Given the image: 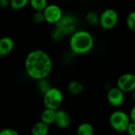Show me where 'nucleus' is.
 <instances>
[{
	"mask_svg": "<svg viewBox=\"0 0 135 135\" xmlns=\"http://www.w3.org/2000/svg\"><path fill=\"white\" fill-rule=\"evenodd\" d=\"M19 133L12 128H5L0 131V135H18Z\"/></svg>",
	"mask_w": 135,
	"mask_h": 135,
	"instance_id": "nucleus-23",
	"label": "nucleus"
},
{
	"mask_svg": "<svg viewBox=\"0 0 135 135\" xmlns=\"http://www.w3.org/2000/svg\"><path fill=\"white\" fill-rule=\"evenodd\" d=\"M25 69L31 78L37 81L46 78L52 70L51 58L43 50H33L26 56Z\"/></svg>",
	"mask_w": 135,
	"mask_h": 135,
	"instance_id": "nucleus-1",
	"label": "nucleus"
},
{
	"mask_svg": "<svg viewBox=\"0 0 135 135\" xmlns=\"http://www.w3.org/2000/svg\"><path fill=\"white\" fill-rule=\"evenodd\" d=\"M94 46L93 35L85 30L75 31L70 35V47L74 55H85L89 53Z\"/></svg>",
	"mask_w": 135,
	"mask_h": 135,
	"instance_id": "nucleus-2",
	"label": "nucleus"
},
{
	"mask_svg": "<svg viewBox=\"0 0 135 135\" xmlns=\"http://www.w3.org/2000/svg\"><path fill=\"white\" fill-rule=\"evenodd\" d=\"M129 115L123 111H115L109 117V123L112 128L119 133L127 132V127L131 123Z\"/></svg>",
	"mask_w": 135,
	"mask_h": 135,
	"instance_id": "nucleus-3",
	"label": "nucleus"
},
{
	"mask_svg": "<svg viewBox=\"0 0 135 135\" xmlns=\"http://www.w3.org/2000/svg\"><path fill=\"white\" fill-rule=\"evenodd\" d=\"M67 89L68 91L73 94V95H78L83 93L84 91V86L81 82L79 81L73 80L70 81L67 85Z\"/></svg>",
	"mask_w": 135,
	"mask_h": 135,
	"instance_id": "nucleus-13",
	"label": "nucleus"
},
{
	"mask_svg": "<svg viewBox=\"0 0 135 135\" xmlns=\"http://www.w3.org/2000/svg\"><path fill=\"white\" fill-rule=\"evenodd\" d=\"M131 98H132V100L133 102L135 104V89L134 91L131 92Z\"/></svg>",
	"mask_w": 135,
	"mask_h": 135,
	"instance_id": "nucleus-27",
	"label": "nucleus"
},
{
	"mask_svg": "<svg viewBox=\"0 0 135 135\" xmlns=\"http://www.w3.org/2000/svg\"><path fill=\"white\" fill-rule=\"evenodd\" d=\"M116 85L123 93H131L135 89V74L131 73L122 74L118 78Z\"/></svg>",
	"mask_w": 135,
	"mask_h": 135,
	"instance_id": "nucleus-9",
	"label": "nucleus"
},
{
	"mask_svg": "<svg viewBox=\"0 0 135 135\" xmlns=\"http://www.w3.org/2000/svg\"><path fill=\"white\" fill-rule=\"evenodd\" d=\"M55 27L61 29L66 36L71 35L76 31V18L70 14L62 15L59 22L55 24Z\"/></svg>",
	"mask_w": 135,
	"mask_h": 135,
	"instance_id": "nucleus-7",
	"label": "nucleus"
},
{
	"mask_svg": "<svg viewBox=\"0 0 135 135\" xmlns=\"http://www.w3.org/2000/svg\"><path fill=\"white\" fill-rule=\"evenodd\" d=\"M43 96L45 108L55 111L59 109L63 101V94L59 89L51 87Z\"/></svg>",
	"mask_w": 135,
	"mask_h": 135,
	"instance_id": "nucleus-4",
	"label": "nucleus"
},
{
	"mask_svg": "<svg viewBox=\"0 0 135 135\" xmlns=\"http://www.w3.org/2000/svg\"><path fill=\"white\" fill-rule=\"evenodd\" d=\"M94 133V128L92 124L89 123H81L77 128V134L78 135H92Z\"/></svg>",
	"mask_w": 135,
	"mask_h": 135,
	"instance_id": "nucleus-15",
	"label": "nucleus"
},
{
	"mask_svg": "<svg viewBox=\"0 0 135 135\" xmlns=\"http://www.w3.org/2000/svg\"><path fill=\"white\" fill-rule=\"evenodd\" d=\"M37 85H38L37 87H38L39 92L41 94H43V95L51 88L50 83H49L48 80L47 79V78L40 79V80H38V84Z\"/></svg>",
	"mask_w": 135,
	"mask_h": 135,
	"instance_id": "nucleus-19",
	"label": "nucleus"
},
{
	"mask_svg": "<svg viewBox=\"0 0 135 135\" xmlns=\"http://www.w3.org/2000/svg\"><path fill=\"white\" fill-rule=\"evenodd\" d=\"M31 7L35 11H43L47 6V0H29Z\"/></svg>",
	"mask_w": 135,
	"mask_h": 135,
	"instance_id": "nucleus-17",
	"label": "nucleus"
},
{
	"mask_svg": "<svg viewBox=\"0 0 135 135\" xmlns=\"http://www.w3.org/2000/svg\"><path fill=\"white\" fill-rule=\"evenodd\" d=\"M31 132L33 135H47L49 132V125L40 120L33 125Z\"/></svg>",
	"mask_w": 135,
	"mask_h": 135,
	"instance_id": "nucleus-12",
	"label": "nucleus"
},
{
	"mask_svg": "<svg viewBox=\"0 0 135 135\" xmlns=\"http://www.w3.org/2000/svg\"><path fill=\"white\" fill-rule=\"evenodd\" d=\"M129 116H130L131 121L135 123V104L133 106V108H131V112H130Z\"/></svg>",
	"mask_w": 135,
	"mask_h": 135,
	"instance_id": "nucleus-26",
	"label": "nucleus"
},
{
	"mask_svg": "<svg viewBox=\"0 0 135 135\" xmlns=\"http://www.w3.org/2000/svg\"><path fill=\"white\" fill-rule=\"evenodd\" d=\"M32 19H33L34 22L36 24H41L44 21H45L43 11H36L34 15H33Z\"/></svg>",
	"mask_w": 135,
	"mask_h": 135,
	"instance_id": "nucleus-22",
	"label": "nucleus"
},
{
	"mask_svg": "<svg viewBox=\"0 0 135 135\" xmlns=\"http://www.w3.org/2000/svg\"><path fill=\"white\" fill-rule=\"evenodd\" d=\"M119 21V14L114 9L108 8L104 10L100 15L99 25L106 30L114 28Z\"/></svg>",
	"mask_w": 135,
	"mask_h": 135,
	"instance_id": "nucleus-5",
	"label": "nucleus"
},
{
	"mask_svg": "<svg viewBox=\"0 0 135 135\" xmlns=\"http://www.w3.org/2000/svg\"><path fill=\"white\" fill-rule=\"evenodd\" d=\"M107 100L111 106L119 108L122 106L125 101V93L117 86L110 88L107 93Z\"/></svg>",
	"mask_w": 135,
	"mask_h": 135,
	"instance_id": "nucleus-8",
	"label": "nucleus"
},
{
	"mask_svg": "<svg viewBox=\"0 0 135 135\" xmlns=\"http://www.w3.org/2000/svg\"><path fill=\"white\" fill-rule=\"evenodd\" d=\"M70 123H71V118L68 112L60 109L55 111V117L54 123H55L58 127L62 129L66 128L70 125Z\"/></svg>",
	"mask_w": 135,
	"mask_h": 135,
	"instance_id": "nucleus-10",
	"label": "nucleus"
},
{
	"mask_svg": "<svg viewBox=\"0 0 135 135\" xmlns=\"http://www.w3.org/2000/svg\"><path fill=\"white\" fill-rule=\"evenodd\" d=\"M99 20H100V15H98V13L94 11H89L85 15L86 22L92 26L98 25Z\"/></svg>",
	"mask_w": 135,
	"mask_h": 135,
	"instance_id": "nucleus-16",
	"label": "nucleus"
},
{
	"mask_svg": "<svg viewBox=\"0 0 135 135\" xmlns=\"http://www.w3.org/2000/svg\"><path fill=\"white\" fill-rule=\"evenodd\" d=\"M28 4H29V0H9V6L15 10L23 9Z\"/></svg>",
	"mask_w": 135,
	"mask_h": 135,
	"instance_id": "nucleus-18",
	"label": "nucleus"
},
{
	"mask_svg": "<svg viewBox=\"0 0 135 135\" xmlns=\"http://www.w3.org/2000/svg\"><path fill=\"white\" fill-rule=\"evenodd\" d=\"M43 13L45 21L53 25H55L57 22H59L63 15L61 8L55 4L47 5L43 10Z\"/></svg>",
	"mask_w": 135,
	"mask_h": 135,
	"instance_id": "nucleus-6",
	"label": "nucleus"
},
{
	"mask_svg": "<svg viewBox=\"0 0 135 135\" xmlns=\"http://www.w3.org/2000/svg\"><path fill=\"white\" fill-rule=\"evenodd\" d=\"M9 6V0H0V8L5 9Z\"/></svg>",
	"mask_w": 135,
	"mask_h": 135,
	"instance_id": "nucleus-25",
	"label": "nucleus"
},
{
	"mask_svg": "<svg viewBox=\"0 0 135 135\" xmlns=\"http://www.w3.org/2000/svg\"><path fill=\"white\" fill-rule=\"evenodd\" d=\"M14 47V42L12 38L4 36L0 38V56H6L13 51Z\"/></svg>",
	"mask_w": 135,
	"mask_h": 135,
	"instance_id": "nucleus-11",
	"label": "nucleus"
},
{
	"mask_svg": "<svg viewBox=\"0 0 135 135\" xmlns=\"http://www.w3.org/2000/svg\"><path fill=\"white\" fill-rule=\"evenodd\" d=\"M65 36L66 35L64 34V32L61 29L57 28V27H55V29L51 32V38L55 41H60V40H62L64 38Z\"/></svg>",
	"mask_w": 135,
	"mask_h": 135,
	"instance_id": "nucleus-21",
	"label": "nucleus"
},
{
	"mask_svg": "<svg viewBox=\"0 0 135 135\" xmlns=\"http://www.w3.org/2000/svg\"><path fill=\"white\" fill-rule=\"evenodd\" d=\"M127 132L130 135H135V123L134 122L130 123V124L127 127Z\"/></svg>",
	"mask_w": 135,
	"mask_h": 135,
	"instance_id": "nucleus-24",
	"label": "nucleus"
},
{
	"mask_svg": "<svg viewBox=\"0 0 135 135\" xmlns=\"http://www.w3.org/2000/svg\"><path fill=\"white\" fill-rule=\"evenodd\" d=\"M55 110L45 108L41 113V121L44 122L45 123L51 125L55 123Z\"/></svg>",
	"mask_w": 135,
	"mask_h": 135,
	"instance_id": "nucleus-14",
	"label": "nucleus"
},
{
	"mask_svg": "<svg viewBox=\"0 0 135 135\" xmlns=\"http://www.w3.org/2000/svg\"><path fill=\"white\" fill-rule=\"evenodd\" d=\"M127 25L131 31L135 32V10L131 12L127 17Z\"/></svg>",
	"mask_w": 135,
	"mask_h": 135,
	"instance_id": "nucleus-20",
	"label": "nucleus"
}]
</instances>
